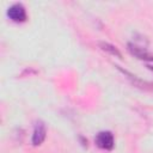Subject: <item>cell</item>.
Listing matches in <instances>:
<instances>
[{"label": "cell", "mask_w": 153, "mask_h": 153, "mask_svg": "<svg viewBox=\"0 0 153 153\" xmlns=\"http://www.w3.org/2000/svg\"><path fill=\"white\" fill-rule=\"evenodd\" d=\"M123 74H126V75H128V78L131 80V82L135 85V86H139V87H141V88H145V90H153V85L151 84V82H147V81H142V80H140L139 78H136L135 75H133V74H130L129 72H127V71H124V69H122V68H120L118 66H116Z\"/></svg>", "instance_id": "5b68a950"}, {"label": "cell", "mask_w": 153, "mask_h": 153, "mask_svg": "<svg viewBox=\"0 0 153 153\" xmlns=\"http://www.w3.org/2000/svg\"><path fill=\"white\" fill-rule=\"evenodd\" d=\"M128 51L134 55L135 57H137L139 60H143V61H153V53H151L149 50H147L146 48H142L140 45H136L134 43H128Z\"/></svg>", "instance_id": "3957f363"}, {"label": "cell", "mask_w": 153, "mask_h": 153, "mask_svg": "<svg viewBox=\"0 0 153 153\" xmlns=\"http://www.w3.org/2000/svg\"><path fill=\"white\" fill-rule=\"evenodd\" d=\"M94 142L96 145L100 148V149H105V151H111L115 146V137L114 134L109 130H103L99 131L96 137H94Z\"/></svg>", "instance_id": "7a4b0ae2"}, {"label": "cell", "mask_w": 153, "mask_h": 153, "mask_svg": "<svg viewBox=\"0 0 153 153\" xmlns=\"http://www.w3.org/2000/svg\"><path fill=\"white\" fill-rule=\"evenodd\" d=\"M98 44H99V48H100L102 50L109 53L110 55H114V56L120 57V59L122 57V54L118 51V49H117L115 45H112V44H110V43H106V42H99Z\"/></svg>", "instance_id": "8992f818"}, {"label": "cell", "mask_w": 153, "mask_h": 153, "mask_svg": "<svg viewBox=\"0 0 153 153\" xmlns=\"http://www.w3.org/2000/svg\"><path fill=\"white\" fill-rule=\"evenodd\" d=\"M45 136H47V127H45L44 122H42V121L36 122L35 128H33V133H32V137H31L32 145L33 146L41 145L45 140Z\"/></svg>", "instance_id": "277c9868"}, {"label": "cell", "mask_w": 153, "mask_h": 153, "mask_svg": "<svg viewBox=\"0 0 153 153\" xmlns=\"http://www.w3.org/2000/svg\"><path fill=\"white\" fill-rule=\"evenodd\" d=\"M6 14H7L8 19H11L14 23H24L27 19L26 10L23 6V4H19V2H16V4L11 5L7 8Z\"/></svg>", "instance_id": "6da1fadb"}, {"label": "cell", "mask_w": 153, "mask_h": 153, "mask_svg": "<svg viewBox=\"0 0 153 153\" xmlns=\"http://www.w3.org/2000/svg\"><path fill=\"white\" fill-rule=\"evenodd\" d=\"M147 67H148V68H149L151 71H153V66H147Z\"/></svg>", "instance_id": "52a82bcc"}]
</instances>
